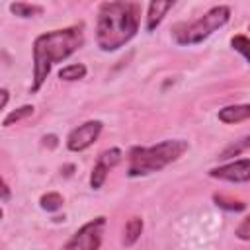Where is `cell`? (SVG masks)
<instances>
[{"instance_id": "cell-1", "label": "cell", "mask_w": 250, "mask_h": 250, "mask_svg": "<svg viewBox=\"0 0 250 250\" xmlns=\"http://www.w3.org/2000/svg\"><path fill=\"white\" fill-rule=\"evenodd\" d=\"M141 6L135 0H107L98 10L96 43L104 53L127 45L139 31Z\"/></svg>"}, {"instance_id": "cell-2", "label": "cell", "mask_w": 250, "mask_h": 250, "mask_svg": "<svg viewBox=\"0 0 250 250\" xmlns=\"http://www.w3.org/2000/svg\"><path fill=\"white\" fill-rule=\"evenodd\" d=\"M82 45H84L82 23L62 27V29H53V31H47L35 37L33 41V82H31L29 92L31 94L39 92L51 72V66L66 61Z\"/></svg>"}, {"instance_id": "cell-3", "label": "cell", "mask_w": 250, "mask_h": 250, "mask_svg": "<svg viewBox=\"0 0 250 250\" xmlns=\"http://www.w3.org/2000/svg\"><path fill=\"white\" fill-rule=\"evenodd\" d=\"M188 148L189 143L184 139H166L152 146H133L127 156V176L141 178L160 172L188 152Z\"/></svg>"}, {"instance_id": "cell-4", "label": "cell", "mask_w": 250, "mask_h": 250, "mask_svg": "<svg viewBox=\"0 0 250 250\" xmlns=\"http://www.w3.org/2000/svg\"><path fill=\"white\" fill-rule=\"evenodd\" d=\"M229 20H230V8L229 6H223V4L213 6L211 10H207L197 20H193L186 25H180L174 31V39L178 45H197V43L205 41L211 33L221 29Z\"/></svg>"}, {"instance_id": "cell-5", "label": "cell", "mask_w": 250, "mask_h": 250, "mask_svg": "<svg viewBox=\"0 0 250 250\" xmlns=\"http://www.w3.org/2000/svg\"><path fill=\"white\" fill-rule=\"evenodd\" d=\"M105 223L107 221L104 215L88 221L70 236L68 242H64V248L66 250H98L102 246V234H104Z\"/></svg>"}, {"instance_id": "cell-6", "label": "cell", "mask_w": 250, "mask_h": 250, "mask_svg": "<svg viewBox=\"0 0 250 250\" xmlns=\"http://www.w3.org/2000/svg\"><path fill=\"white\" fill-rule=\"evenodd\" d=\"M102 129H104V123L100 119L84 121L82 125H78L76 129H72L68 133V137H66V148L70 152H82V150L90 148L98 141Z\"/></svg>"}, {"instance_id": "cell-7", "label": "cell", "mask_w": 250, "mask_h": 250, "mask_svg": "<svg viewBox=\"0 0 250 250\" xmlns=\"http://www.w3.org/2000/svg\"><path fill=\"white\" fill-rule=\"evenodd\" d=\"M209 176L215 180L223 182H232V184H244L250 182V158L234 160L223 166H215L209 170Z\"/></svg>"}, {"instance_id": "cell-8", "label": "cell", "mask_w": 250, "mask_h": 250, "mask_svg": "<svg viewBox=\"0 0 250 250\" xmlns=\"http://www.w3.org/2000/svg\"><path fill=\"white\" fill-rule=\"evenodd\" d=\"M178 0H150L146 10V31H154Z\"/></svg>"}, {"instance_id": "cell-9", "label": "cell", "mask_w": 250, "mask_h": 250, "mask_svg": "<svg viewBox=\"0 0 250 250\" xmlns=\"http://www.w3.org/2000/svg\"><path fill=\"white\" fill-rule=\"evenodd\" d=\"M219 121L232 125V123H240L250 119V104H234V105H225L223 109H219Z\"/></svg>"}, {"instance_id": "cell-10", "label": "cell", "mask_w": 250, "mask_h": 250, "mask_svg": "<svg viewBox=\"0 0 250 250\" xmlns=\"http://www.w3.org/2000/svg\"><path fill=\"white\" fill-rule=\"evenodd\" d=\"M143 227H145V223L141 217H131L123 229V238H121L123 246H133L139 240V236L143 234Z\"/></svg>"}, {"instance_id": "cell-11", "label": "cell", "mask_w": 250, "mask_h": 250, "mask_svg": "<svg viewBox=\"0 0 250 250\" xmlns=\"http://www.w3.org/2000/svg\"><path fill=\"white\" fill-rule=\"evenodd\" d=\"M10 12L18 18H35L43 14V6L37 4H29V2H12L10 4Z\"/></svg>"}, {"instance_id": "cell-12", "label": "cell", "mask_w": 250, "mask_h": 250, "mask_svg": "<svg viewBox=\"0 0 250 250\" xmlns=\"http://www.w3.org/2000/svg\"><path fill=\"white\" fill-rule=\"evenodd\" d=\"M248 148H250V135H246V137H242V139L230 143L227 148H223V152L219 154V158H221V160H229V158H234V156L242 154V152L248 150Z\"/></svg>"}, {"instance_id": "cell-13", "label": "cell", "mask_w": 250, "mask_h": 250, "mask_svg": "<svg viewBox=\"0 0 250 250\" xmlns=\"http://www.w3.org/2000/svg\"><path fill=\"white\" fill-rule=\"evenodd\" d=\"M109 170H111L109 164H105L102 158H98V162H96V166L92 168V174H90V186H92V189H100L104 186Z\"/></svg>"}, {"instance_id": "cell-14", "label": "cell", "mask_w": 250, "mask_h": 250, "mask_svg": "<svg viewBox=\"0 0 250 250\" xmlns=\"http://www.w3.org/2000/svg\"><path fill=\"white\" fill-rule=\"evenodd\" d=\"M86 72H88V68L82 62H74V64H68V66L61 68L59 70V78L61 80H66V82H74V80L84 78Z\"/></svg>"}, {"instance_id": "cell-15", "label": "cell", "mask_w": 250, "mask_h": 250, "mask_svg": "<svg viewBox=\"0 0 250 250\" xmlns=\"http://www.w3.org/2000/svg\"><path fill=\"white\" fill-rule=\"evenodd\" d=\"M62 203H64V199H62V195L57 193V191L43 193L41 199H39V207H41L43 211H47V213H55V211H59V209L62 207Z\"/></svg>"}, {"instance_id": "cell-16", "label": "cell", "mask_w": 250, "mask_h": 250, "mask_svg": "<svg viewBox=\"0 0 250 250\" xmlns=\"http://www.w3.org/2000/svg\"><path fill=\"white\" fill-rule=\"evenodd\" d=\"M33 105H21V107H18V109H14V111H10L4 119H2V127H10V125H14V123H18V121H21V119H25V117H29V115H33Z\"/></svg>"}, {"instance_id": "cell-17", "label": "cell", "mask_w": 250, "mask_h": 250, "mask_svg": "<svg viewBox=\"0 0 250 250\" xmlns=\"http://www.w3.org/2000/svg\"><path fill=\"white\" fill-rule=\"evenodd\" d=\"M213 201H215L219 207L227 209V211H244V207H246L242 201L230 199V197H227V195H223V193H215V195H213Z\"/></svg>"}, {"instance_id": "cell-18", "label": "cell", "mask_w": 250, "mask_h": 250, "mask_svg": "<svg viewBox=\"0 0 250 250\" xmlns=\"http://www.w3.org/2000/svg\"><path fill=\"white\" fill-rule=\"evenodd\" d=\"M230 47H232L234 51H238V53L250 62V39H248L246 35H234V37L230 39Z\"/></svg>"}, {"instance_id": "cell-19", "label": "cell", "mask_w": 250, "mask_h": 250, "mask_svg": "<svg viewBox=\"0 0 250 250\" xmlns=\"http://www.w3.org/2000/svg\"><path fill=\"white\" fill-rule=\"evenodd\" d=\"M234 234H236V238H240V240H250V217H246V219L236 227Z\"/></svg>"}, {"instance_id": "cell-20", "label": "cell", "mask_w": 250, "mask_h": 250, "mask_svg": "<svg viewBox=\"0 0 250 250\" xmlns=\"http://www.w3.org/2000/svg\"><path fill=\"white\" fill-rule=\"evenodd\" d=\"M10 186H8V182L6 180H2V203H8L10 201Z\"/></svg>"}, {"instance_id": "cell-21", "label": "cell", "mask_w": 250, "mask_h": 250, "mask_svg": "<svg viewBox=\"0 0 250 250\" xmlns=\"http://www.w3.org/2000/svg\"><path fill=\"white\" fill-rule=\"evenodd\" d=\"M43 145H49L51 148L57 146V137H55V135H47V137H43Z\"/></svg>"}, {"instance_id": "cell-22", "label": "cell", "mask_w": 250, "mask_h": 250, "mask_svg": "<svg viewBox=\"0 0 250 250\" xmlns=\"http://www.w3.org/2000/svg\"><path fill=\"white\" fill-rule=\"evenodd\" d=\"M0 94H2V109H4V107H6V104H8V94H10V92H8L6 88H2V90H0Z\"/></svg>"}]
</instances>
